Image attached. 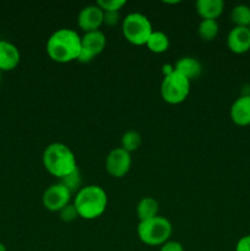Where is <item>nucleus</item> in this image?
<instances>
[{
    "label": "nucleus",
    "instance_id": "25",
    "mask_svg": "<svg viewBox=\"0 0 250 251\" xmlns=\"http://www.w3.org/2000/svg\"><path fill=\"white\" fill-rule=\"evenodd\" d=\"M159 251H185L181 243L175 242V240H168L161 247Z\"/></svg>",
    "mask_w": 250,
    "mask_h": 251
},
{
    "label": "nucleus",
    "instance_id": "10",
    "mask_svg": "<svg viewBox=\"0 0 250 251\" xmlns=\"http://www.w3.org/2000/svg\"><path fill=\"white\" fill-rule=\"evenodd\" d=\"M77 25L85 33L100 31L103 25V11L97 5H88L83 7L77 16Z\"/></svg>",
    "mask_w": 250,
    "mask_h": 251
},
{
    "label": "nucleus",
    "instance_id": "3",
    "mask_svg": "<svg viewBox=\"0 0 250 251\" xmlns=\"http://www.w3.org/2000/svg\"><path fill=\"white\" fill-rule=\"evenodd\" d=\"M108 205V196L104 189L100 185L82 186L74 199V206L78 217L86 221H92L100 217L105 212Z\"/></svg>",
    "mask_w": 250,
    "mask_h": 251
},
{
    "label": "nucleus",
    "instance_id": "22",
    "mask_svg": "<svg viewBox=\"0 0 250 251\" xmlns=\"http://www.w3.org/2000/svg\"><path fill=\"white\" fill-rule=\"evenodd\" d=\"M96 5L100 6L103 12H119L122 7L126 5V1L125 0H98Z\"/></svg>",
    "mask_w": 250,
    "mask_h": 251
},
{
    "label": "nucleus",
    "instance_id": "23",
    "mask_svg": "<svg viewBox=\"0 0 250 251\" xmlns=\"http://www.w3.org/2000/svg\"><path fill=\"white\" fill-rule=\"evenodd\" d=\"M59 215H60V220L64 221V222H73V221H75L78 217V213L74 203L66 205L63 210L59 211Z\"/></svg>",
    "mask_w": 250,
    "mask_h": 251
},
{
    "label": "nucleus",
    "instance_id": "4",
    "mask_svg": "<svg viewBox=\"0 0 250 251\" xmlns=\"http://www.w3.org/2000/svg\"><path fill=\"white\" fill-rule=\"evenodd\" d=\"M173 226L166 217L157 216L151 220L142 221L137 226V237L149 247H162L171 238Z\"/></svg>",
    "mask_w": 250,
    "mask_h": 251
},
{
    "label": "nucleus",
    "instance_id": "19",
    "mask_svg": "<svg viewBox=\"0 0 250 251\" xmlns=\"http://www.w3.org/2000/svg\"><path fill=\"white\" fill-rule=\"evenodd\" d=\"M230 20L237 27H250V6L239 4L233 7Z\"/></svg>",
    "mask_w": 250,
    "mask_h": 251
},
{
    "label": "nucleus",
    "instance_id": "27",
    "mask_svg": "<svg viewBox=\"0 0 250 251\" xmlns=\"http://www.w3.org/2000/svg\"><path fill=\"white\" fill-rule=\"evenodd\" d=\"M0 251H7L6 247H5V245L2 244V243H0Z\"/></svg>",
    "mask_w": 250,
    "mask_h": 251
},
{
    "label": "nucleus",
    "instance_id": "17",
    "mask_svg": "<svg viewBox=\"0 0 250 251\" xmlns=\"http://www.w3.org/2000/svg\"><path fill=\"white\" fill-rule=\"evenodd\" d=\"M147 49L154 54H162L168 50L169 48V38L164 32L154 31L150 36L149 41L146 43Z\"/></svg>",
    "mask_w": 250,
    "mask_h": 251
},
{
    "label": "nucleus",
    "instance_id": "29",
    "mask_svg": "<svg viewBox=\"0 0 250 251\" xmlns=\"http://www.w3.org/2000/svg\"><path fill=\"white\" fill-rule=\"evenodd\" d=\"M249 28H250V27H249Z\"/></svg>",
    "mask_w": 250,
    "mask_h": 251
},
{
    "label": "nucleus",
    "instance_id": "16",
    "mask_svg": "<svg viewBox=\"0 0 250 251\" xmlns=\"http://www.w3.org/2000/svg\"><path fill=\"white\" fill-rule=\"evenodd\" d=\"M158 212H159L158 201L154 200L153 198L141 199L140 202L137 203L136 206V213L140 222L157 217V216H158Z\"/></svg>",
    "mask_w": 250,
    "mask_h": 251
},
{
    "label": "nucleus",
    "instance_id": "21",
    "mask_svg": "<svg viewBox=\"0 0 250 251\" xmlns=\"http://www.w3.org/2000/svg\"><path fill=\"white\" fill-rule=\"evenodd\" d=\"M60 183L64 184V185L70 190L71 194L77 193V191L82 188V186H81V184H82V178H81L80 169L77 168L75 172L69 174L68 176L60 179Z\"/></svg>",
    "mask_w": 250,
    "mask_h": 251
},
{
    "label": "nucleus",
    "instance_id": "11",
    "mask_svg": "<svg viewBox=\"0 0 250 251\" xmlns=\"http://www.w3.org/2000/svg\"><path fill=\"white\" fill-rule=\"evenodd\" d=\"M227 47L234 54L248 53L250 50L249 27H233L227 36Z\"/></svg>",
    "mask_w": 250,
    "mask_h": 251
},
{
    "label": "nucleus",
    "instance_id": "5",
    "mask_svg": "<svg viewBox=\"0 0 250 251\" xmlns=\"http://www.w3.org/2000/svg\"><path fill=\"white\" fill-rule=\"evenodd\" d=\"M122 32L130 44L141 47L146 46L153 28L149 17L140 12H131L123 20Z\"/></svg>",
    "mask_w": 250,
    "mask_h": 251
},
{
    "label": "nucleus",
    "instance_id": "1",
    "mask_svg": "<svg viewBox=\"0 0 250 251\" xmlns=\"http://www.w3.org/2000/svg\"><path fill=\"white\" fill-rule=\"evenodd\" d=\"M47 54L59 64L78 60L81 51V36L71 28L56 29L47 41Z\"/></svg>",
    "mask_w": 250,
    "mask_h": 251
},
{
    "label": "nucleus",
    "instance_id": "20",
    "mask_svg": "<svg viewBox=\"0 0 250 251\" xmlns=\"http://www.w3.org/2000/svg\"><path fill=\"white\" fill-rule=\"evenodd\" d=\"M142 144V137L140 132L135 131V130H129V131L124 132L120 140V145L122 149L125 150L126 152L131 153V152L137 151Z\"/></svg>",
    "mask_w": 250,
    "mask_h": 251
},
{
    "label": "nucleus",
    "instance_id": "8",
    "mask_svg": "<svg viewBox=\"0 0 250 251\" xmlns=\"http://www.w3.org/2000/svg\"><path fill=\"white\" fill-rule=\"evenodd\" d=\"M71 198H73V194L70 193V190L59 181V183L51 184L46 189L42 196V203L46 210L50 212H59L70 203Z\"/></svg>",
    "mask_w": 250,
    "mask_h": 251
},
{
    "label": "nucleus",
    "instance_id": "28",
    "mask_svg": "<svg viewBox=\"0 0 250 251\" xmlns=\"http://www.w3.org/2000/svg\"><path fill=\"white\" fill-rule=\"evenodd\" d=\"M0 80H1V71H0Z\"/></svg>",
    "mask_w": 250,
    "mask_h": 251
},
{
    "label": "nucleus",
    "instance_id": "24",
    "mask_svg": "<svg viewBox=\"0 0 250 251\" xmlns=\"http://www.w3.org/2000/svg\"><path fill=\"white\" fill-rule=\"evenodd\" d=\"M120 14L118 11L115 12H103V25L105 26L113 27L119 24Z\"/></svg>",
    "mask_w": 250,
    "mask_h": 251
},
{
    "label": "nucleus",
    "instance_id": "14",
    "mask_svg": "<svg viewBox=\"0 0 250 251\" xmlns=\"http://www.w3.org/2000/svg\"><path fill=\"white\" fill-rule=\"evenodd\" d=\"M195 9L199 16L202 20H215L222 15L225 10L223 0H198L195 4Z\"/></svg>",
    "mask_w": 250,
    "mask_h": 251
},
{
    "label": "nucleus",
    "instance_id": "2",
    "mask_svg": "<svg viewBox=\"0 0 250 251\" xmlns=\"http://www.w3.org/2000/svg\"><path fill=\"white\" fill-rule=\"evenodd\" d=\"M42 162L44 169L58 179L65 178L78 168L74 152L61 142L48 145L42 154Z\"/></svg>",
    "mask_w": 250,
    "mask_h": 251
},
{
    "label": "nucleus",
    "instance_id": "12",
    "mask_svg": "<svg viewBox=\"0 0 250 251\" xmlns=\"http://www.w3.org/2000/svg\"><path fill=\"white\" fill-rule=\"evenodd\" d=\"M229 115L232 122L238 126H248L250 125V95L239 96L233 102L229 109Z\"/></svg>",
    "mask_w": 250,
    "mask_h": 251
},
{
    "label": "nucleus",
    "instance_id": "9",
    "mask_svg": "<svg viewBox=\"0 0 250 251\" xmlns=\"http://www.w3.org/2000/svg\"><path fill=\"white\" fill-rule=\"evenodd\" d=\"M131 153L122 147L113 149L105 158V171L113 178H123L131 168Z\"/></svg>",
    "mask_w": 250,
    "mask_h": 251
},
{
    "label": "nucleus",
    "instance_id": "15",
    "mask_svg": "<svg viewBox=\"0 0 250 251\" xmlns=\"http://www.w3.org/2000/svg\"><path fill=\"white\" fill-rule=\"evenodd\" d=\"M174 70L185 76L188 80H195L202 73V65L200 61L193 56H184L180 58L174 65Z\"/></svg>",
    "mask_w": 250,
    "mask_h": 251
},
{
    "label": "nucleus",
    "instance_id": "6",
    "mask_svg": "<svg viewBox=\"0 0 250 251\" xmlns=\"http://www.w3.org/2000/svg\"><path fill=\"white\" fill-rule=\"evenodd\" d=\"M190 83L180 73L174 70L169 75L164 76L161 83V97L168 104H180L188 98L190 93Z\"/></svg>",
    "mask_w": 250,
    "mask_h": 251
},
{
    "label": "nucleus",
    "instance_id": "7",
    "mask_svg": "<svg viewBox=\"0 0 250 251\" xmlns=\"http://www.w3.org/2000/svg\"><path fill=\"white\" fill-rule=\"evenodd\" d=\"M105 46H107V38L102 31L87 32L81 37V51L78 61L90 63L104 50Z\"/></svg>",
    "mask_w": 250,
    "mask_h": 251
},
{
    "label": "nucleus",
    "instance_id": "26",
    "mask_svg": "<svg viewBox=\"0 0 250 251\" xmlns=\"http://www.w3.org/2000/svg\"><path fill=\"white\" fill-rule=\"evenodd\" d=\"M235 251H250V234L244 235L238 240Z\"/></svg>",
    "mask_w": 250,
    "mask_h": 251
},
{
    "label": "nucleus",
    "instance_id": "13",
    "mask_svg": "<svg viewBox=\"0 0 250 251\" xmlns=\"http://www.w3.org/2000/svg\"><path fill=\"white\" fill-rule=\"evenodd\" d=\"M20 51L15 44L0 41V71H11L20 64Z\"/></svg>",
    "mask_w": 250,
    "mask_h": 251
},
{
    "label": "nucleus",
    "instance_id": "18",
    "mask_svg": "<svg viewBox=\"0 0 250 251\" xmlns=\"http://www.w3.org/2000/svg\"><path fill=\"white\" fill-rule=\"evenodd\" d=\"M220 26L218 22L215 20H201L198 28V34L202 41L211 42L218 36Z\"/></svg>",
    "mask_w": 250,
    "mask_h": 251
}]
</instances>
